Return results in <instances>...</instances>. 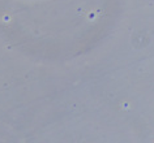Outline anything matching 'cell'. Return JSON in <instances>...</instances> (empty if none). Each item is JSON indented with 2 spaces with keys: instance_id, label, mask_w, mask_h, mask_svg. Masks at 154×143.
<instances>
[]
</instances>
